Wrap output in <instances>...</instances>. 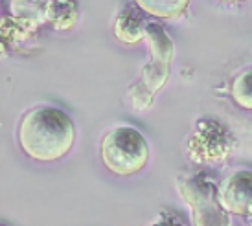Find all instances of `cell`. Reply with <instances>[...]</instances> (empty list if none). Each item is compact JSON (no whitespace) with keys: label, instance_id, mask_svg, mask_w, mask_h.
<instances>
[{"label":"cell","instance_id":"7c38bea8","mask_svg":"<svg viewBox=\"0 0 252 226\" xmlns=\"http://www.w3.org/2000/svg\"><path fill=\"white\" fill-rule=\"evenodd\" d=\"M226 2H243V0H226Z\"/></svg>","mask_w":252,"mask_h":226},{"label":"cell","instance_id":"3957f363","mask_svg":"<svg viewBox=\"0 0 252 226\" xmlns=\"http://www.w3.org/2000/svg\"><path fill=\"white\" fill-rule=\"evenodd\" d=\"M177 190L193 210V226H230L228 212L219 200V191L203 175L179 178Z\"/></svg>","mask_w":252,"mask_h":226},{"label":"cell","instance_id":"52a82bcc","mask_svg":"<svg viewBox=\"0 0 252 226\" xmlns=\"http://www.w3.org/2000/svg\"><path fill=\"white\" fill-rule=\"evenodd\" d=\"M140 11V7L134 6H126L120 9L112 26V31L118 41L126 44H138L146 39L147 24Z\"/></svg>","mask_w":252,"mask_h":226},{"label":"cell","instance_id":"30bf717a","mask_svg":"<svg viewBox=\"0 0 252 226\" xmlns=\"http://www.w3.org/2000/svg\"><path fill=\"white\" fill-rule=\"evenodd\" d=\"M232 99L241 109L252 111V68H247L236 76L230 86Z\"/></svg>","mask_w":252,"mask_h":226},{"label":"cell","instance_id":"4fadbf2b","mask_svg":"<svg viewBox=\"0 0 252 226\" xmlns=\"http://www.w3.org/2000/svg\"><path fill=\"white\" fill-rule=\"evenodd\" d=\"M251 226H252V223H251Z\"/></svg>","mask_w":252,"mask_h":226},{"label":"cell","instance_id":"8992f818","mask_svg":"<svg viewBox=\"0 0 252 226\" xmlns=\"http://www.w3.org/2000/svg\"><path fill=\"white\" fill-rule=\"evenodd\" d=\"M217 191L221 204L228 213L252 215V171H234L221 182Z\"/></svg>","mask_w":252,"mask_h":226},{"label":"cell","instance_id":"6da1fadb","mask_svg":"<svg viewBox=\"0 0 252 226\" xmlns=\"http://www.w3.org/2000/svg\"><path fill=\"white\" fill-rule=\"evenodd\" d=\"M22 151L39 162H54L70 153L76 129L70 116L56 107H37L22 116L19 123Z\"/></svg>","mask_w":252,"mask_h":226},{"label":"cell","instance_id":"8fae6325","mask_svg":"<svg viewBox=\"0 0 252 226\" xmlns=\"http://www.w3.org/2000/svg\"><path fill=\"white\" fill-rule=\"evenodd\" d=\"M147 226H188V225H186V221L182 219L179 213L164 210V212L158 213Z\"/></svg>","mask_w":252,"mask_h":226},{"label":"cell","instance_id":"ba28073f","mask_svg":"<svg viewBox=\"0 0 252 226\" xmlns=\"http://www.w3.org/2000/svg\"><path fill=\"white\" fill-rule=\"evenodd\" d=\"M79 17L76 0H48L44 21L56 29H70Z\"/></svg>","mask_w":252,"mask_h":226},{"label":"cell","instance_id":"9c48e42d","mask_svg":"<svg viewBox=\"0 0 252 226\" xmlns=\"http://www.w3.org/2000/svg\"><path fill=\"white\" fill-rule=\"evenodd\" d=\"M134 4L147 15L158 19H175L186 11L189 0H134Z\"/></svg>","mask_w":252,"mask_h":226},{"label":"cell","instance_id":"277c9868","mask_svg":"<svg viewBox=\"0 0 252 226\" xmlns=\"http://www.w3.org/2000/svg\"><path fill=\"white\" fill-rule=\"evenodd\" d=\"M146 43L149 48V63L142 68V86L146 94L153 98L160 90L169 76V64L173 59V43L168 37L166 29L158 24H147Z\"/></svg>","mask_w":252,"mask_h":226},{"label":"cell","instance_id":"5b68a950","mask_svg":"<svg viewBox=\"0 0 252 226\" xmlns=\"http://www.w3.org/2000/svg\"><path fill=\"white\" fill-rule=\"evenodd\" d=\"M234 138L230 131L216 120L197 121L193 135L188 140V153L193 162H217L230 155Z\"/></svg>","mask_w":252,"mask_h":226},{"label":"cell","instance_id":"7a4b0ae2","mask_svg":"<svg viewBox=\"0 0 252 226\" xmlns=\"http://www.w3.org/2000/svg\"><path fill=\"white\" fill-rule=\"evenodd\" d=\"M99 156L111 173L129 177L146 168L149 160V145L140 131L129 125H118L103 136Z\"/></svg>","mask_w":252,"mask_h":226}]
</instances>
